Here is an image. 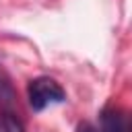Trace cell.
Segmentation results:
<instances>
[{
    "label": "cell",
    "instance_id": "obj_1",
    "mask_svg": "<svg viewBox=\"0 0 132 132\" xmlns=\"http://www.w3.org/2000/svg\"><path fill=\"white\" fill-rule=\"evenodd\" d=\"M27 97H29V105L33 111H43L50 105L56 103H64L66 101V93L64 89L50 76H37L29 82L27 87Z\"/></svg>",
    "mask_w": 132,
    "mask_h": 132
},
{
    "label": "cell",
    "instance_id": "obj_2",
    "mask_svg": "<svg viewBox=\"0 0 132 132\" xmlns=\"http://www.w3.org/2000/svg\"><path fill=\"white\" fill-rule=\"evenodd\" d=\"M101 132H132V128L118 109H105L101 113Z\"/></svg>",
    "mask_w": 132,
    "mask_h": 132
},
{
    "label": "cell",
    "instance_id": "obj_3",
    "mask_svg": "<svg viewBox=\"0 0 132 132\" xmlns=\"http://www.w3.org/2000/svg\"><path fill=\"white\" fill-rule=\"evenodd\" d=\"M14 89L10 85V80L0 72V111H12V105H14Z\"/></svg>",
    "mask_w": 132,
    "mask_h": 132
},
{
    "label": "cell",
    "instance_id": "obj_4",
    "mask_svg": "<svg viewBox=\"0 0 132 132\" xmlns=\"http://www.w3.org/2000/svg\"><path fill=\"white\" fill-rule=\"evenodd\" d=\"M0 130L2 132H25L23 122L12 113V111H4L0 116Z\"/></svg>",
    "mask_w": 132,
    "mask_h": 132
},
{
    "label": "cell",
    "instance_id": "obj_5",
    "mask_svg": "<svg viewBox=\"0 0 132 132\" xmlns=\"http://www.w3.org/2000/svg\"><path fill=\"white\" fill-rule=\"evenodd\" d=\"M76 132H99L93 124H89V122H80L78 126H76Z\"/></svg>",
    "mask_w": 132,
    "mask_h": 132
}]
</instances>
